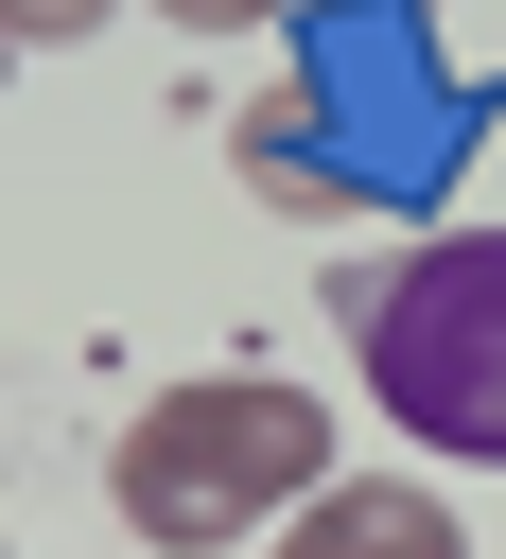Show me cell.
Listing matches in <instances>:
<instances>
[{
	"label": "cell",
	"mask_w": 506,
	"mask_h": 559,
	"mask_svg": "<svg viewBox=\"0 0 506 559\" xmlns=\"http://www.w3.org/2000/svg\"><path fill=\"white\" fill-rule=\"evenodd\" d=\"M489 122H506V70H471L436 35V0H297L262 105L227 122V157H244L262 210L366 227V210H436Z\"/></svg>",
	"instance_id": "1"
},
{
	"label": "cell",
	"mask_w": 506,
	"mask_h": 559,
	"mask_svg": "<svg viewBox=\"0 0 506 559\" xmlns=\"http://www.w3.org/2000/svg\"><path fill=\"white\" fill-rule=\"evenodd\" d=\"M314 489H332V419L279 367H192L174 402L122 419V524L174 542V559H227V542H262Z\"/></svg>",
	"instance_id": "2"
},
{
	"label": "cell",
	"mask_w": 506,
	"mask_h": 559,
	"mask_svg": "<svg viewBox=\"0 0 506 559\" xmlns=\"http://www.w3.org/2000/svg\"><path fill=\"white\" fill-rule=\"evenodd\" d=\"M349 367L401 437L506 472V227H436L401 280H349Z\"/></svg>",
	"instance_id": "3"
},
{
	"label": "cell",
	"mask_w": 506,
	"mask_h": 559,
	"mask_svg": "<svg viewBox=\"0 0 506 559\" xmlns=\"http://www.w3.org/2000/svg\"><path fill=\"white\" fill-rule=\"evenodd\" d=\"M262 559H471V542H454V507H436V489H401V472H332Z\"/></svg>",
	"instance_id": "4"
},
{
	"label": "cell",
	"mask_w": 506,
	"mask_h": 559,
	"mask_svg": "<svg viewBox=\"0 0 506 559\" xmlns=\"http://www.w3.org/2000/svg\"><path fill=\"white\" fill-rule=\"evenodd\" d=\"M0 35H17V52H52V35H105V0H0Z\"/></svg>",
	"instance_id": "5"
},
{
	"label": "cell",
	"mask_w": 506,
	"mask_h": 559,
	"mask_svg": "<svg viewBox=\"0 0 506 559\" xmlns=\"http://www.w3.org/2000/svg\"><path fill=\"white\" fill-rule=\"evenodd\" d=\"M157 17H192V35H279L297 0H157Z\"/></svg>",
	"instance_id": "6"
},
{
	"label": "cell",
	"mask_w": 506,
	"mask_h": 559,
	"mask_svg": "<svg viewBox=\"0 0 506 559\" xmlns=\"http://www.w3.org/2000/svg\"><path fill=\"white\" fill-rule=\"evenodd\" d=\"M0 70H17V35H0Z\"/></svg>",
	"instance_id": "7"
}]
</instances>
